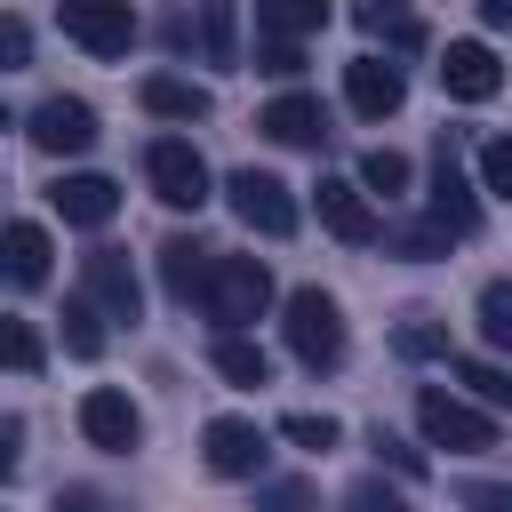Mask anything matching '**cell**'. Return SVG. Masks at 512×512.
Wrapping results in <instances>:
<instances>
[{"mask_svg": "<svg viewBox=\"0 0 512 512\" xmlns=\"http://www.w3.org/2000/svg\"><path fill=\"white\" fill-rule=\"evenodd\" d=\"M264 304H272V272H264V256H216V264H208L200 312L216 320V336L256 328V320H264Z\"/></svg>", "mask_w": 512, "mask_h": 512, "instance_id": "6da1fadb", "label": "cell"}, {"mask_svg": "<svg viewBox=\"0 0 512 512\" xmlns=\"http://www.w3.org/2000/svg\"><path fill=\"white\" fill-rule=\"evenodd\" d=\"M416 432H424L432 448H448V456H488V448H496V416H480L472 400H456V392H440V384L416 392Z\"/></svg>", "mask_w": 512, "mask_h": 512, "instance_id": "7a4b0ae2", "label": "cell"}, {"mask_svg": "<svg viewBox=\"0 0 512 512\" xmlns=\"http://www.w3.org/2000/svg\"><path fill=\"white\" fill-rule=\"evenodd\" d=\"M280 336H288V352H296L304 368H336V360H344V312H336V296H328V288H296Z\"/></svg>", "mask_w": 512, "mask_h": 512, "instance_id": "3957f363", "label": "cell"}, {"mask_svg": "<svg viewBox=\"0 0 512 512\" xmlns=\"http://www.w3.org/2000/svg\"><path fill=\"white\" fill-rule=\"evenodd\" d=\"M144 184H152V200H168V208H200V200H208V160H200L184 136H152V144H144Z\"/></svg>", "mask_w": 512, "mask_h": 512, "instance_id": "277c9868", "label": "cell"}, {"mask_svg": "<svg viewBox=\"0 0 512 512\" xmlns=\"http://www.w3.org/2000/svg\"><path fill=\"white\" fill-rule=\"evenodd\" d=\"M224 192H232V216H240L248 232H264V240H288V232H296V200H288L280 176H264V168H232Z\"/></svg>", "mask_w": 512, "mask_h": 512, "instance_id": "5b68a950", "label": "cell"}, {"mask_svg": "<svg viewBox=\"0 0 512 512\" xmlns=\"http://www.w3.org/2000/svg\"><path fill=\"white\" fill-rule=\"evenodd\" d=\"M80 296H88L104 320H128V328H136V312H144V280H136V264H128L120 248H88V256H80Z\"/></svg>", "mask_w": 512, "mask_h": 512, "instance_id": "8992f818", "label": "cell"}, {"mask_svg": "<svg viewBox=\"0 0 512 512\" xmlns=\"http://www.w3.org/2000/svg\"><path fill=\"white\" fill-rule=\"evenodd\" d=\"M312 208H320V224H328L344 248H368V240H384V216H376V200H368L352 176H320V184H312Z\"/></svg>", "mask_w": 512, "mask_h": 512, "instance_id": "52a82bcc", "label": "cell"}, {"mask_svg": "<svg viewBox=\"0 0 512 512\" xmlns=\"http://www.w3.org/2000/svg\"><path fill=\"white\" fill-rule=\"evenodd\" d=\"M56 16H64V40H80L88 56H128V40H136L128 0H64Z\"/></svg>", "mask_w": 512, "mask_h": 512, "instance_id": "ba28073f", "label": "cell"}, {"mask_svg": "<svg viewBox=\"0 0 512 512\" xmlns=\"http://www.w3.org/2000/svg\"><path fill=\"white\" fill-rule=\"evenodd\" d=\"M344 104H352L360 120H392V112L408 104V72H400L392 56H352V64H344Z\"/></svg>", "mask_w": 512, "mask_h": 512, "instance_id": "9c48e42d", "label": "cell"}, {"mask_svg": "<svg viewBox=\"0 0 512 512\" xmlns=\"http://www.w3.org/2000/svg\"><path fill=\"white\" fill-rule=\"evenodd\" d=\"M440 88H448L456 104H488V96L504 88L496 48H488V40H448V48H440Z\"/></svg>", "mask_w": 512, "mask_h": 512, "instance_id": "30bf717a", "label": "cell"}, {"mask_svg": "<svg viewBox=\"0 0 512 512\" xmlns=\"http://www.w3.org/2000/svg\"><path fill=\"white\" fill-rule=\"evenodd\" d=\"M80 432H88V448H104V456H128V448L144 440V416H136V400H128V392L96 384V392L80 400Z\"/></svg>", "mask_w": 512, "mask_h": 512, "instance_id": "8fae6325", "label": "cell"}, {"mask_svg": "<svg viewBox=\"0 0 512 512\" xmlns=\"http://www.w3.org/2000/svg\"><path fill=\"white\" fill-rule=\"evenodd\" d=\"M48 160H72V152H88L96 144V112L80 104V96H48L40 112H32V128H24Z\"/></svg>", "mask_w": 512, "mask_h": 512, "instance_id": "7c38bea8", "label": "cell"}, {"mask_svg": "<svg viewBox=\"0 0 512 512\" xmlns=\"http://www.w3.org/2000/svg\"><path fill=\"white\" fill-rule=\"evenodd\" d=\"M48 208H56L64 224H80V232H104V224L120 216V184H112V176H56V184H48Z\"/></svg>", "mask_w": 512, "mask_h": 512, "instance_id": "4fadbf2b", "label": "cell"}, {"mask_svg": "<svg viewBox=\"0 0 512 512\" xmlns=\"http://www.w3.org/2000/svg\"><path fill=\"white\" fill-rule=\"evenodd\" d=\"M200 456H208L216 480H248V472L264 464V432H256L248 416H216V424L200 432Z\"/></svg>", "mask_w": 512, "mask_h": 512, "instance_id": "5bb4252c", "label": "cell"}, {"mask_svg": "<svg viewBox=\"0 0 512 512\" xmlns=\"http://www.w3.org/2000/svg\"><path fill=\"white\" fill-rule=\"evenodd\" d=\"M432 224H448L456 240L480 224V208H472V184H464V168H456V144L440 136V152H432Z\"/></svg>", "mask_w": 512, "mask_h": 512, "instance_id": "9a60e30c", "label": "cell"}, {"mask_svg": "<svg viewBox=\"0 0 512 512\" xmlns=\"http://www.w3.org/2000/svg\"><path fill=\"white\" fill-rule=\"evenodd\" d=\"M48 232L40 224H0V280L8 288H48Z\"/></svg>", "mask_w": 512, "mask_h": 512, "instance_id": "2e32d148", "label": "cell"}, {"mask_svg": "<svg viewBox=\"0 0 512 512\" xmlns=\"http://www.w3.org/2000/svg\"><path fill=\"white\" fill-rule=\"evenodd\" d=\"M256 128H264L272 144H296V152H304V144H320V136H328V112H320L312 96H296V88H288V96H272V104H264V120H256Z\"/></svg>", "mask_w": 512, "mask_h": 512, "instance_id": "e0dca14e", "label": "cell"}, {"mask_svg": "<svg viewBox=\"0 0 512 512\" xmlns=\"http://www.w3.org/2000/svg\"><path fill=\"white\" fill-rule=\"evenodd\" d=\"M208 264H216V248H200V240H168V248H160V288H168L176 304H200Z\"/></svg>", "mask_w": 512, "mask_h": 512, "instance_id": "ac0fdd59", "label": "cell"}, {"mask_svg": "<svg viewBox=\"0 0 512 512\" xmlns=\"http://www.w3.org/2000/svg\"><path fill=\"white\" fill-rule=\"evenodd\" d=\"M136 96H144V112H152V120H208V88H200V80L152 72V80H144Z\"/></svg>", "mask_w": 512, "mask_h": 512, "instance_id": "d6986e66", "label": "cell"}, {"mask_svg": "<svg viewBox=\"0 0 512 512\" xmlns=\"http://www.w3.org/2000/svg\"><path fill=\"white\" fill-rule=\"evenodd\" d=\"M328 24V0H256V32L264 40H304Z\"/></svg>", "mask_w": 512, "mask_h": 512, "instance_id": "ffe728a7", "label": "cell"}, {"mask_svg": "<svg viewBox=\"0 0 512 512\" xmlns=\"http://www.w3.org/2000/svg\"><path fill=\"white\" fill-rule=\"evenodd\" d=\"M216 376L224 384H272V360H264V344H248V336H216Z\"/></svg>", "mask_w": 512, "mask_h": 512, "instance_id": "44dd1931", "label": "cell"}, {"mask_svg": "<svg viewBox=\"0 0 512 512\" xmlns=\"http://www.w3.org/2000/svg\"><path fill=\"white\" fill-rule=\"evenodd\" d=\"M448 240H456V232H448V224H432V216H424V224H384V248H392V256H408V264L448 256Z\"/></svg>", "mask_w": 512, "mask_h": 512, "instance_id": "7402d4cb", "label": "cell"}, {"mask_svg": "<svg viewBox=\"0 0 512 512\" xmlns=\"http://www.w3.org/2000/svg\"><path fill=\"white\" fill-rule=\"evenodd\" d=\"M456 384H464L472 400H488L496 416H512V368H504V360H456Z\"/></svg>", "mask_w": 512, "mask_h": 512, "instance_id": "603a6c76", "label": "cell"}, {"mask_svg": "<svg viewBox=\"0 0 512 512\" xmlns=\"http://www.w3.org/2000/svg\"><path fill=\"white\" fill-rule=\"evenodd\" d=\"M48 360V344H40V328L32 320H16V312H0V368H16V376H32Z\"/></svg>", "mask_w": 512, "mask_h": 512, "instance_id": "cb8c5ba5", "label": "cell"}, {"mask_svg": "<svg viewBox=\"0 0 512 512\" xmlns=\"http://www.w3.org/2000/svg\"><path fill=\"white\" fill-rule=\"evenodd\" d=\"M64 352H72V360H96V352H104V312H96L88 296L64 304Z\"/></svg>", "mask_w": 512, "mask_h": 512, "instance_id": "d4e9b609", "label": "cell"}, {"mask_svg": "<svg viewBox=\"0 0 512 512\" xmlns=\"http://www.w3.org/2000/svg\"><path fill=\"white\" fill-rule=\"evenodd\" d=\"M352 16H360V32H384L392 48H416V16H408V0H360Z\"/></svg>", "mask_w": 512, "mask_h": 512, "instance_id": "484cf974", "label": "cell"}, {"mask_svg": "<svg viewBox=\"0 0 512 512\" xmlns=\"http://www.w3.org/2000/svg\"><path fill=\"white\" fill-rule=\"evenodd\" d=\"M200 56L208 64H240V48H232V0H200Z\"/></svg>", "mask_w": 512, "mask_h": 512, "instance_id": "4316f807", "label": "cell"}, {"mask_svg": "<svg viewBox=\"0 0 512 512\" xmlns=\"http://www.w3.org/2000/svg\"><path fill=\"white\" fill-rule=\"evenodd\" d=\"M360 192H408V152H392V144H376L368 160H360Z\"/></svg>", "mask_w": 512, "mask_h": 512, "instance_id": "83f0119b", "label": "cell"}, {"mask_svg": "<svg viewBox=\"0 0 512 512\" xmlns=\"http://www.w3.org/2000/svg\"><path fill=\"white\" fill-rule=\"evenodd\" d=\"M480 336H488L496 352H512V280H488V288H480Z\"/></svg>", "mask_w": 512, "mask_h": 512, "instance_id": "f1b7e54d", "label": "cell"}, {"mask_svg": "<svg viewBox=\"0 0 512 512\" xmlns=\"http://www.w3.org/2000/svg\"><path fill=\"white\" fill-rule=\"evenodd\" d=\"M344 512H416V504H408V496H400L392 480H376V472H360V480L344 488Z\"/></svg>", "mask_w": 512, "mask_h": 512, "instance_id": "f546056e", "label": "cell"}, {"mask_svg": "<svg viewBox=\"0 0 512 512\" xmlns=\"http://www.w3.org/2000/svg\"><path fill=\"white\" fill-rule=\"evenodd\" d=\"M280 432H288L296 448H320V456H328V448L344 440V424H336V416H312V408H296V416H280Z\"/></svg>", "mask_w": 512, "mask_h": 512, "instance_id": "4dcf8cb0", "label": "cell"}, {"mask_svg": "<svg viewBox=\"0 0 512 512\" xmlns=\"http://www.w3.org/2000/svg\"><path fill=\"white\" fill-rule=\"evenodd\" d=\"M480 192L512 200V136H488V144H480Z\"/></svg>", "mask_w": 512, "mask_h": 512, "instance_id": "1f68e13d", "label": "cell"}, {"mask_svg": "<svg viewBox=\"0 0 512 512\" xmlns=\"http://www.w3.org/2000/svg\"><path fill=\"white\" fill-rule=\"evenodd\" d=\"M408 360H424V352H448V328L432 320V312H416V320H400V336H392Z\"/></svg>", "mask_w": 512, "mask_h": 512, "instance_id": "d6a6232c", "label": "cell"}, {"mask_svg": "<svg viewBox=\"0 0 512 512\" xmlns=\"http://www.w3.org/2000/svg\"><path fill=\"white\" fill-rule=\"evenodd\" d=\"M256 512H320V496H312V480H272L256 496Z\"/></svg>", "mask_w": 512, "mask_h": 512, "instance_id": "836d02e7", "label": "cell"}, {"mask_svg": "<svg viewBox=\"0 0 512 512\" xmlns=\"http://www.w3.org/2000/svg\"><path fill=\"white\" fill-rule=\"evenodd\" d=\"M368 448H376V456H384V464H392V472H408V480H416V472H424V448H408V440H400V432H384V424H376V432H368Z\"/></svg>", "mask_w": 512, "mask_h": 512, "instance_id": "e575fe53", "label": "cell"}, {"mask_svg": "<svg viewBox=\"0 0 512 512\" xmlns=\"http://www.w3.org/2000/svg\"><path fill=\"white\" fill-rule=\"evenodd\" d=\"M296 64H304V48H296V40H256V72H272V80H288Z\"/></svg>", "mask_w": 512, "mask_h": 512, "instance_id": "d590c367", "label": "cell"}, {"mask_svg": "<svg viewBox=\"0 0 512 512\" xmlns=\"http://www.w3.org/2000/svg\"><path fill=\"white\" fill-rule=\"evenodd\" d=\"M24 64H32V32L16 16H0V72H24Z\"/></svg>", "mask_w": 512, "mask_h": 512, "instance_id": "8d00e7d4", "label": "cell"}, {"mask_svg": "<svg viewBox=\"0 0 512 512\" xmlns=\"http://www.w3.org/2000/svg\"><path fill=\"white\" fill-rule=\"evenodd\" d=\"M56 512H112V496H104V488H64Z\"/></svg>", "mask_w": 512, "mask_h": 512, "instance_id": "74e56055", "label": "cell"}, {"mask_svg": "<svg viewBox=\"0 0 512 512\" xmlns=\"http://www.w3.org/2000/svg\"><path fill=\"white\" fill-rule=\"evenodd\" d=\"M472 512H512V488H464Z\"/></svg>", "mask_w": 512, "mask_h": 512, "instance_id": "f35d334b", "label": "cell"}, {"mask_svg": "<svg viewBox=\"0 0 512 512\" xmlns=\"http://www.w3.org/2000/svg\"><path fill=\"white\" fill-rule=\"evenodd\" d=\"M16 440H24V432H16V424H8V416H0V480H8V472H16Z\"/></svg>", "mask_w": 512, "mask_h": 512, "instance_id": "ab89813d", "label": "cell"}, {"mask_svg": "<svg viewBox=\"0 0 512 512\" xmlns=\"http://www.w3.org/2000/svg\"><path fill=\"white\" fill-rule=\"evenodd\" d=\"M480 16H488L496 32H512V0H480Z\"/></svg>", "mask_w": 512, "mask_h": 512, "instance_id": "60d3db41", "label": "cell"}, {"mask_svg": "<svg viewBox=\"0 0 512 512\" xmlns=\"http://www.w3.org/2000/svg\"><path fill=\"white\" fill-rule=\"evenodd\" d=\"M0 128H8V112H0Z\"/></svg>", "mask_w": 512, "mask_h": 512, "instance_id": "b9f144b4", "label": "cell"}]
</instances>
